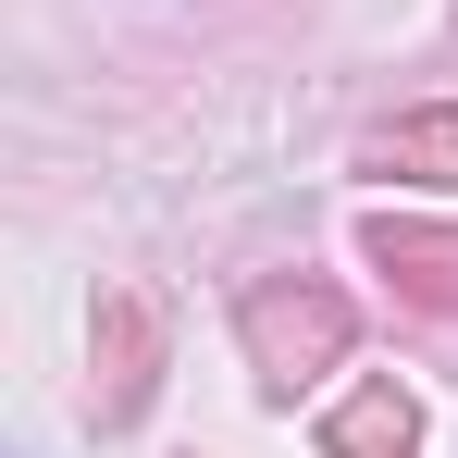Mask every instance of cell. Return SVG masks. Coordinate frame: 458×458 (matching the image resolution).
<instances>
[{
    "instance_id": "6da1fadb",
    "label": "cell",
    "mask_w": 458,
    "mask_h": 458,
    "mask_svg": "<svg viewBox=\"0 0 458 458\" xmlns=\"http://www.w3.org/2000/svg\"><path fill=\"white\" fill-rule=\"evenodd\" d=\"M235 335H248V372L273 384V396H298L347 360V335H360V310L335 298L322 273H260L248 298H235Z\"/></svg>"
},
{
    "instance_id": "7a4b0ae2",
    "label": "cell",
    "mask_w": 458,
    "mask_h": 458,
    "mask_svg": "<svg viewBox=\"0 0 458 458\" xmlns=\"http://www.w3.org/2000/svg\"><path fill=\"white\" fill-rule=\"evenodd\" d=\"M149 384H161V310L137 298V285H112V298H99V347H87V409L124 434V421L149 409Z\"/></svg>"
},
{
    "instance_id": "3957f363",
    "label": "cell",
    "mask_w": 458,
    "mask_h": 458,
    "mask_svg": "<svg viewBox=\"0 0 458 458\" xmlns=\"http://www.w3.org/2000/svg\"><path fill=\"white\" fill-rule=\"evenodd\" d=\"M360 260H372L421 322H458V224H409V211H372L360 224Z\"/></svg>"
},
{
    "instance_id": "277c9868",
    "label": "cell",
    "mask_w": 458,
    "mask_h": 458,
    "mask_svg": "<svg viewBox=\"0 0 458 458\" xmlns=\"http://www.w3.org/2000/svg\"><path fill=\"white\" fill-rule=\"evenodd\" d=\"M322 458H421V396L396 372H372L360 396H335V421H322Z\"/></svg>"
},
{
    "instance_id": "5b68a950",
    "label": "cell",
    "mask_w": 458,
    "mask_h": 458,
    "mask_svg": "<svg viewBox=\"0 0 458 458\" xmlns=\"http://www.w3.org/2000/svg\"><path fill=\"white\" fill-rule=\"evenodd\" d=\"M360 174H384V186H458V112H396L360 149Z\"/></svg>"
}]
</instances>
